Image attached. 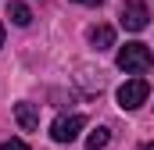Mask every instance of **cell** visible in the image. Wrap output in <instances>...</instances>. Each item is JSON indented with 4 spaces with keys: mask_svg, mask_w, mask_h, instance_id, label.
Masks as SVG:
<instances>
[{
    "mask_svg": "<svg viewBox=\"0 0 154 150\" xmlns=\"http://www.w3.org/2000/svg\"><path fill=\"white\" fill-rule=\"evenodd\" d=\"M82 129H86V114H61L50 125V136H54V143H72Z\"/></svg>",
    "mask_w": 154,
    "mask_h": 150,
    "instance_id": "4",
    "label": "cell"
},
{
    "mask_svg": "<svg viewBox=\"0 0 154 150\" xmlns=\"http://www.w3.org/2000/svg\"><path fill=\"white\" fill-rule=\"evenodd\" d=\"M7 18H11L14 25H29V22H32V11H29L22 0H11V4H7Z\"/></svg>",
    "mask_w": 154,
    "mask_h": 150,
    "instance_id": "7",
    "label": "cell"
},
{
    "mask_svg": "<svg viewBox=\"0 0 154 150\" xmlns=\"http://www.w3.org/2000/svg\"><path fill=\"white\" fill-rule=\"evenodd\" d=\"M118 22H122V29H125V32H143V29H147V22H151V11H147V4H143V0H125V4H122V11H118Z\"/></svg>",
    "mask_w": 154,
    "mask_h": 150,
    "instance_id": "2",
    "label": "cell"
},
{
    "mask_svg": "<svg viewBox=\"0 0 154 150\" xmlns=\"http://www.w3.org/2000/svg\"><path fill=\"white\" fill-rule=\"evenodd\" d=\"M90 43H93V50H111L115 46V29L111 25H93L90 29Z\"/></svg>",
    "mask_w": 154,
    "mask_h": 150,
    "instance_id": "6",
    "label": "cell"
},
{
    "mask_svg": "<svg viewBox=\"0 0 154 150\" xmlns=\"http://www.w3.org/2000/svg\"><path fill=\"white\" fill-rule=\"evenodd\" d=\"M0 150H29L22 140H7V143H0Z\"/></svg>",
    "mask_w": 154,
    "mask_h": 150,
    "instance_id": "9",
    "label": "cell"
},
{
    "mask_svg": "<svg viewBox=\"0 0 154 150\" xmlns=\"http://www.w3.org/2000/svg\"><path fill=\"white\" fill-rule=\"evenodd\" d=\"M147 93H151V86H147V79H125L122 86H118V107L122 111H136L143 100H147Z\"/></svg>",
    "mask_w": 154,
    "mask_h": 150,
    "instance_id": "3",
    "label": "cell"
},
{
    "mask_svg": "<svg viewBox=\"0 0 154 150\" xmlns=\"http://www.w3.org/2000/svg\"><path fill=\"white\" fill-rule=\"evenodd\" d=\"M140 150H154V143H143V147H140Z\"/></svg>",
    "mask_w": 154,
    "mask_h": 150,
    "instance_id": "11",
    "label": "cell"
},
{
    "mask_svg": "<svg viewBox=\"0 0 154 150\" xmlns=\"http://www.w3.org/2000/svg\"><path fill=\"white\" fill-rule=\"evenodd\" d=\"M108 140H111V132H108L104 125H97V129L86 136V147H90V150H100V147H108Z\"/></svg>",
    "mask_w": 154,
    "mask_h": 150,
    "instance_id": "8",
    "label": "cell"
},
{
    "mask_svg": "<svg viewBox=\"0 0 154 150\" xmlns=\"http://www.w3.org/2000/svg\"><path fill=\"white\" fill-rule=\"evenodd\" d=\"M0 46H4V25H0Z\"/></svg>",
    "mask_w": 154,
    "mask_h": 150,
    "instance_id": "12",
    "label": "cell"
},
{
    "mask_svg": "<svg viewBox=\"0 0 154 150\" xmlns=\"http://www.w3.org/2000/svg\"><path fill=\"white\" fill-rule=\"evenodd\" d=\"M75 4H86V7H100L104 0H75Z\"/></svg>",
    "mask_w": 154,
    "mask_h": 150,
    "instance_id": "10",
    "label": "cell"
},
{
    "mask_svg": "<svg viewBox=\"0 0 154 150\" xmlns=\"http://www.w3.org/2000/svg\"><path fill=\"white\" fill-rule=\"evenodd\" d=\"M14 118H18V125L25 129V132H36L39 129V111H36V104H14Z\"/></svg>",
    "mask_w": 154,
    "mask_h": 150,
    "instance_id": "5",
    "label": "cell"
},
{
    "mask_svg": "<svg viewBox=\"0 0 154 150\" xmlns=\"http://www.w3.org/2000/svg\"><path fill=\"white\" fill-rule=\"evenodd\" d=\"M115 64H118L125 75H143V72L154 64V57H151V50H147L143 43H125V46L118 50Z\"/></svg>",
    "mask_w": 154,
    "mask_h": 150,
    "instance_id": "1",
    "label": "cell"
}]
</instances>
